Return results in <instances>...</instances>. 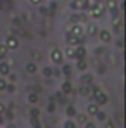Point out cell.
Segmentation results:
<instances>
[{
    "label": "cell",
    "instance_id": "obj_1",
    "mask_svg": "<svg viewBox=\"0 0 126 128\" xmlns=\"http://www.w3.org/2000/svg\"><path fill=\"white\" fill-rule=\"evenodd\" d=\"M92 96H94V98L96 100V104H98V106L105 104V103H107V100H108L107 96H105V94L98 88V86H94V88H92Z\"/></svg>",
    "mask_w": 126,
    "mask_h": 128
},
{
    "label": "cell",
    "instance_id": "obj_2",
    "mask_svg": "<svg viewBox=\"0 0 126 128\" xmlns=\"http://www.w3.org/2000/svg\"><path fill=\"white\" fill-rule=\"evenodd\" d=\"M102 12H104V6L99 4V3L94 4V6L89 9V15L94 16V18H101V16H102Z\"/></svg>",
    "mask_w": 126,
    "mask_h": 128
},
{
    "label": "cell",
    "instance_id": "obj_3",
    "mask_svg": "<svg viewBox=\"0 0 126 128\" xmlns=\"http://www.w3.org/2000/svg\"><path fill=\"white\" fill-rule=\"evenodd\" d=\"M65 40H67V43H68L70 46H77V45L82 42L77 36H74V34H71V33H68V34L65 36Z\"/></svg>",
    "mask_w": 126,
    "mask_h": 128
},
{
    "label": "cell",
    "instance_id": "obj_4",
    "mask_svg": "<svg viewBox=\"0 0 126 128\" xmlns=\"http://www.w3.org/2000/svg\"><path fill=\"white\" fill-rule=\"evenodd\" d=\"M6 46H7V49H16V48L19 46V40H18L16 37L10 36V37H7V40H6Z\"/></svg>",
    "mask_w": 126,
    "mask_h": 128
},
{
    "label": "cell",
    "instance_id": "obj_5",
    "mask_svg": "<svg viewBox=\"0 0 126 128\" xmlns=\"http://www.w3.org/2000/svg\"><path fill=\"white\" fill-rule=\"evenodd\" d=\"M51 60L54 61V63H61L63 61V52L61 51H58V49H54L52 52H51Z\"/></svg>",
    "mask_w": 126,
    "mask_h": 128
},
{
    "label": "cell",
    "instance_id": "obj_6",
    "mask_svg": "<svg viewBox=\"0 0 126 128\" xmlns=\"http://www.w3.org/2000/svg\"><path fill=\"white\" fill-rule=\"evenodd\" d=\"M79 94L82 97H91L92 96V88L88 85H83L82 88H79Z\"/></svg>",
    "mask_w": 126,
    "mask_h": 128
},
{
    "label": "cell",
    "instance_id": "obj_7",
    "mask_svg": "<svg viewBox=\"0 0 126 128\" xmlns=\"http://www.w3.org/2000/svg\"><path fill=\"white\" fill-rule=\"evenodd\" d=\"M70 33L74 34V36H77V37H80V36L83 34V28H82L80 24H76V26H73V27L70 28Z\"/></svg>",
    "mask_w": 126,
    "mask_h": 128
},
{
    "label": "cell",
    "instance_id": "obj_8",
    "mask_svg": "<svg viewBox=\"0 0 126 128\" xmlns=\"http://www.w3.org/2000/svg\"><path fill=\"white\" fill-rule=\"evenodd\" d=\"M85 55H86V49L83 46L77 45V49H74V57L76 58H85Z\"/></svg>",
    "mask_w": 126,
    "mask_h": 128
},
{
    "label": "cell",
    "instance_id": "obj_9",
    "mask_svg": "<svg viewBox=\"0 0 126 128\" xmlns=\"http://www.w3.org/2000/svg\"><path fill=\"white\" fill-rule=\"evenodd\" d=\"M107 8L111 10L113 16H116V15H117V3H116L114 0H108V2H107Z\"/></svg>",
    "mask_w": 126,
    "mask_h": 128
},
{
    "label": "cell",
    "instance_id": "obj_10",
    "mask_svg": "<svg viewBox=\"0 0 126 128\" xmlns=\"http://www.w3.org/2000/svg\"><path fill=\"white\" fill-rule=\"evenodd\" d=\"M99 37H101V40H102V42H105V43L111 42V33L107 32V30H102V32L99 33Z\"/></svg>",
    "mask_w": 126,
    "mask_h": 128
},
{
    "label": "cell",
    "instance_id": "obj_11",
    "mask_svg": "<svg viewBox=\"0 0 126 128\" xmlns=\"http://www.w3.org/2000/svg\"><path fill=\"white\" fill-rule=\"evenodd\" d=\"M9 72H10V67H9V64L7 63H0V74H3V76H7L9 74Z\"/></svg>",
    "mask_w": 126,
    "mask_h": 128
},
{
    "label": "cell",
    "instance_id": "obj_12",
    "mask_svg": "<svg viewBox=\"0 0 126 128\" xmlns=\"http://www.w3.org/2000/svg\"><path fill=\"white\" fill-rule=\"evenodd\" d=\"M92 80H94L92 74H83V76L80 78V82H82L83 85H91V84H92Z\"/></svg>",
    "mask_w": 126,
    "mask_h": 128
},
{
    "label": "cell",
    "instance_id": "obj_13",
    "mask_svg": "<svg viewBox=\"0 0 126 128\" xmlns=\"http://www.w3.org/2000/svg\"><path fill=\"white\" fill-rule=\"evenodd\" d=\"M73 8H80V9H85L88 8V0H76L73 3Z\"/></svg>",
    "mask_w": 126,
    "mask_h": 128
},
{
    "label": "cell",
    "instance_id": "obj_14",
    "mask_svg": "<svg viewBox=\"0 0 126 128\" xmlns=\"http://www.w3.org/2000/svg\"><path fill=\"white\" fill-rule=\"evenodd\" d=\"M98 110H99V109H98V104H96V103H91V104L88 106V113H89V115H96Z\"/></svg>",
    "mask_w": 126,
    "mask_h": 128
},
{
    "label": "cell",
    "instance_id": "obj_15",
    "mask_svg": "<svg viewBox=\"0 0 126 128\" xmlns=\"http://www.w3.org/2000/svg\"><path fill=\"white\" fill-rule=\"evenodd\" d=\"M77 68H79V70H86V68H88V61L83 60V58H79V61H77Z\"/></svg>",
    "mask_w": 126,
    "mask_h": 128
},
{
    "label": "cell",
    "instance_id": "obj_16",
    "mask_svg": "<svg viewBox=\"0 0 126 128\" xmlns=\"http://www.w3.org/2000/svg\"><path fill=\"white\" fill-rule=\"evenodd\" d=\"M25 70H27V73H36L37 72V66H36V63H28L25 66Z\"/></svg>",
    "mask_w": 126,
    "mask_h": 128
},
{
    "label": "cell",
    "instance_id": "obj_17",
    "mask_svg": "<svg viewBox=\"0 0 126 128\" xmlns=\"http://www.w3.org/2000/svg\"><path fill=\"white\" fill-rule=\"evenodd\" d=\"M96 33H98L96 24H89V27H88V34H89V36H95Z\"/></svg>",
    "mask_w": 126,
    "mask_h": 128
},
{
    "label": "cell",
    "instance_id": "obj_18",
    "mask_svg": "<svg viewBox=\"0 0 126 128\" xmlns=\"http://www.w3.org/2000/svg\"><path fill=\"white\" fill-rule=\"evenodd\" d=\"M7 51H9V49H7L6 45H0V60H3V58L7 55Z\"/></svg>",
    "mask_w": 126,
    "mask_h": 128
},
{
    "label": "cell",
    "instance_id": "obj_19",
    "mask_svg": "<svg viewBox=\"0 0 126 128\" xmlns=\"http://www.w3.org/2000/svg\"><path fill=\"white\" fill-rule=\"evenodd\" d=\"M71 92V84L70 82H64L63 84V94H68Z\"/></svg>",
    "mask_w": 126,
    "mask_h": 128
},
{
    "label": "cell",
    "instance_id": "obj_20",
    "mask_svg": "<svg viewBox=\"0 0 126 128\" xmlns=\"http://www.w3.org/2000/svg\"><path fill=\"white\" fill-rule=\"evenodd\" d=\"M28 101L31 103V104H36L37 101H39V97L36 92H31V94H28Z\"/></svg>",
    "mask_w": 126,
    "mask_h": 128
},
{
    "label": "cell",
    "instance_id": "obj_21",
    "mask_svg": "<svg viewBox=\"0 0 126 128\" xmlns=\"http://www.w3.org/2000/svg\"><path fill=\"white\" fill-rule=\"evenodd\" d=\"M31 57L34 61H40L42 58H43V55H42V52H39V51H34V52H31Z\"/></svg>",
    "mask_w": 126,
    "mask_h": 128
},
{
    "label": "cell",
    "instance_id": "obj_22",
    "mask_svg": "<svg viewBox=\"0 0 126 128\" xmlns=\"http://www.w3.org/2000/svg\"><path fill=\"white\" fill-rule=\"evenodd\" d=\"M42 74H43L45 78H51V76H52V68H51V67H45V68L42 70Z\"/></svg>",
    "mask_w": 126,
    "mask_h": 128
},
{
    "label": "cell",
    "instance_id": "obj_23",
    "mask_svg": "<svg viewBox=\"0 0 126 128\" xmlns=\"http://www.w3.org/2000/svg\"><path fill=\"white\" fill-rule=\"evenodd\" d=\"M113 26H114V28H116V30H119V27H120V18H119L117 15L113 18Z\"/></svg>",
    "mask_w": 126,
    "mask_h": 128
},
{
    "label": "cell",
    "instance_id": "obj_24",
    "mask_svg": "<svg viewBox=\"0 0 126 128\" xmlns=\"http://www.w3.org/2000/svg\"><path fill=\"white\" fill-rule=\"evenodd\" d=\"M12 24H13V27H19L21 26V18L19 16H13L12 18Z\"/></svg>",
    "mask_w": 126,
    "mask_h": 128
},
{
    "label": "cell",
    "instance_id": "obj_25",
    "mask_svg": "<svg viewBox=\"0 0 126 128\" xmlns=\"http://www.w3.org/2000/svg\"><path fill=\"white\" fill-rule=\"evenodd\" d=\"M65 55H67L68 58H76V57H74V49H73V48H67Z\"/></svg>",
    "mask_w": 126,
    "mask_h": 128
},
{
    "label": "cell",
    "instance_id": "obj_26",
    "mask_svg": "<svg viewBox=\"0 0 126 128\" xmlns=\"http://www.w3.org/2000/svg\"><path fill=\"white\" fill-rule=\"evenodd\" d=\"M96 118H98V121H105V119H107V115H105L104 112H99V110H98V112H96Z\"/></svg>",
    "mask_w": 126,
    "mask_h": 128
},
{
    "label": "cell",
    "instance_id": "obj_27",
    "mask_svg": "<svg viewBox=\"0 0 126 128\" xmlns=\"http://www.w3.org/2000/svg\"><path fill=\"white\" fill-rule=\"evenodd\" d=\"M67 115H68V116H74V115H76V109H74L73 106H68V107H67Z\"/></svg>",
    "mask_w": 126,
    "mask_h": 128
},
{
    "label": "cell",
    "instance_id": "obj_28",
    "mask_svg": "<svg viewBox=\"0 0 126 128\" xmlns=\"http://www.w3.org/2000/svg\"><path fill=\"white\" fill-rule=\"evenodd\" d=\"M77 119H79L80 124H86L88 122V116L86 115H77Z\"/></svg>",
    "mask_w": 126,
    "mask_h": 128
},
{
    "label": "cell",
    "instance_id": "obj_29",
    "mask_svg": "<svg viewBox=\"0 0 126 128\" xmlns=\"http://www.w3.org/2000/svg\"><path fill=\"white\" fill-rule=\"evenodd\" d=\"M63 73L64 74H71V67H70L68 64H65L63 67Z\"/></svg>",
    "mask_w": 126,
    "mask_h": 128
},
{
    "label": "cell",
    "instance_id": "obj_30",
    "mask_svg": "<svg viewBox=\"0 0 126 128\" xmlns=\"http://www.w3.org/2000/svg\"><path fill=\"white\" fill-rule=\"evenodd\" d=\"M3 115H4V118H6L7 121H12V118H13V116H12V113H10L9 110H4V112H3Z\"/></svg>",
    "mask_w": 126,
    "mask_h": 128
},
{
    "label": "cell",
    "instance_id": "obj_31",
    "mask_svg": "<svg viewBox=\"0 0 126 128\" xmlns=\"http://www.w3.org/2000/svg\"><path fill=\"white\" fill-rule=\"evenodd\" d=\"M6 85H7V82L4 79H0V91H4L6 90Z\"/></svg>",
    "mask_w": 126,
    "mask_h": 128
},
{
    "label": "cell",
    "instance_id": "obj_32",
    "mask_svg": "<svg viewBox=\"0 0 126 128\" xmlns=\"http://www.w3.org/2000/svg\"><path fill=\"white\" fill-rule=\"evenodd\" d=\"M64 128H76V124L71 122V121H67V122L64 124Z\"/></svg>",
    "mask_w": 126,
    "mask_h": 128
},
{
    "label": "cell",
    "instance_id": "obj_33",
    "mask_svg": "<svg viewBox=\"0 0 126 128\" xmlns=\"http://www.w3.org/2000/svg\"><path fill=\"white\" fill-rule=\"evenodd\" d=\"M105 70H107V68H105V66H102V64H99V66H98V73H99V74H104V73H105Z\"/></svg>",
    "mask_w": 126,
    "mask_h": 128
},
{
    "label": "cell",
    "instance_id": "obj_34",
    "mask_svg": "<svg viewBox=\"0 0 126 128\" xmlns=\"http://www.w3.org/2000/svg\"><path fill=\"white\" fill-rule=\"evenodd\" d=\"M6 90H7L9 92H13V91H15V85H13V84H7V85H6Z\"/></svg>",
    "mask_w": 126,
    "mask_h": 128
},
{
    "label": "cell",
    "instance_id": "obj_35",
    "mask_svg": "<svg viewBox=\"0 0 126 128\" xmlns=\"http://www.w3.org/2000/svg\"><path fill=\"white\" fill-rule=\"evenodd\" d=\"M73 22H79V15L77 14H74V15H71V18H70Z\"/></svg>",
    "mask_w": 126,
    "mask_h": 128
},
{
    "label": "cell",
    "instance_id": "obj_36",
    "mask_svg": "<svg viewBox=\"0 0 126 128\" xmlns=\"http://www.w3.org/2000/svg\"><path fill=\"white\" fill-rule=\"evenodd\" d=\"M54 110H55V104H54V103H51V104L48 106V112H49V113H52Z\"/></svg>",
    "mask_w": 126,
    "mask_h": 128
},
{
    "label": "cell",
    "instance_id": "obj_37",
    "mask_svg": "<svg viewBox=\"0 0 126 128\" xmlns=\"http://www.w3.org/2000/svg\"><path fill=\"white\" fill-rule=\"evenodd\" d=\"M15 58H7V64H9V67H12V66H15Z\"/></svg>",
    "mask_w": 126,
    "mask_h": 128
},
{
    "label": "cell",
    "instance_id": "obj_38",
    "mask_svg": "<svg viewBox=\"0 0 126 128\" xmlns=\"http://www.w3.org/2000/svg\"><path fill=\"white\" fill-rule=\"evenodd\" d=\"M39 116V110L37 109H33L31 110V118H37Z\"/></svg>",
    "mask_w": 126,
    "mask_h": 128
},
{
    "label": "cell",
    "instance_id": "obj_39",
    "mask_svg": "<svg viewBox=\"0 0 126 128\" xmlns=\"http://www.w3.org/2000/svg\"><path fill=\"white\" fill-rule=\"evenodd\" d=\"M60 74H61V72L58 68H52V76H60Z\"/></svg>",
    "mask_w": 126,
    "mask_h": 128
},
{
    "label": "cell",
    "instance_id": "obj_40",
    "mask_svg": "<svg viewBox=\"0 0 126 128\" xmlns=\"http://www.w3.org/2000/svg\"><path fill=\"white\" fill-rule=\"evenodd\" d=\"M79 20H80V21H83V22H85V21H88V16H86V15H85V14H82V15H79Z\"/></svg>",
    "mask_w": 126,
    "mask_h": 128
},
{
    "label": "cell",
    "instance_id": "obj_41",
    "mask_svg": "<svg viewBox=\"0 0 126 128\" xmlns=\"http://www.w3.org/2000/svg\"><path fill=\"white\" fill-rule=\"evenodd\" d=\"M6 110V106L3 104V103H0V115H3V112Z\"/></svg>",
    "mask_w": 126,
    "mask_h": 128
},
{
    "label": "cell",
    "instance_id": "obj_42",
    "mask_svg": "<svg viewBox=\"0 0 126 128\" xmlns=\"http://www.w3.org/2000/svg\"><path fill=\"white\" fill-rule=\"evenodd\" d=\"M105 128H114V122H107L105 124Z\"/></svg>",
    "mask_w": 126,
    "mask_h": 128
},
{
    "label": "cell",
    "instance_id": "obj_43",
    "mask_svg": "<svg viewBox=\"0 0 126 128\" xmlns=\"http://www.w3.org/2000/svg\"><path fill=\"white\" fill-rule=\"evenodd\" d=\"M86 128H96V127H95V124H92V122H86Z\"/></svg>",
    "mask_w": 126,
    "mask_h": 128
},
{
    "label": "cell",
    "instance_id": "obj_44",
    "mask_svg": "<svg viewBox=\"0 0 126 128\" xmlns=\"http://www.w3.org/2000/svg\"><path fill=\"white\" fill-rule=\"evenodd\" d=\"M92 63H94V66H99V60H98V58H94V60H92Z\"/></svg>",
    "mask_w": 126,
    "mask_h": 128
},
{
    "label": "cell",
    "instance_id": "obj_45",
    "mask_svg": "<svg viewBox=\"0 0 126 128\" xmlns=\"http://www.w3.org/2000/svg\"><path fill=\"white\" fill-rule=\"evenodd\" d=\"M9 79H10L12 82H15V80H16V76H15V74H9Z\"/></svg>",
    "mask_w": 126,
    "mask_h": 128
},
{
    "label": "cell",
    "instance_id": "obj_46",
    "mask_svg": "<svg viewBox=\"0 0 126 128\" xmlns=\"http://www.w3.org/2000/svg\"><path fill=\"white\" fill-rule=\"evenodd\" d=\"M31 3H33V4H40V3H42V0H31Z\"/></svg>",
    "mask_w": 126,
    "mask_h": 128
},
{
    "label": "cell",
    "instance_id": "obj_47",
    "mask_svg": "<svg viewBox=\"0 0 126 128\" xmlns=\"http://www.w3.org/2000/svg\"><path fill=\"white\" fill-rule=\"evenodd\" d=\"M7 128H16V127H15V125H12V124H10V125H9V127H7Z\"/></svg>",
    "mask_w": 126,
    "mask_h": 128
},
{
    "label": "cell",
    "instance_id": "obj_48",
    "mask_svg": "<svg viewBox=\"0 0 126 128\" xmlns=\"http://www.w3.org/2000/svg\"><path fill=\"white\" fill-rule=\"evenodd\" d=\"M95 3H99V2H101V0H94Z\"/></svg>",
    "mask_w": 126,
    "mask_h": 128
}]
</instances>
